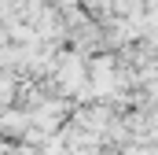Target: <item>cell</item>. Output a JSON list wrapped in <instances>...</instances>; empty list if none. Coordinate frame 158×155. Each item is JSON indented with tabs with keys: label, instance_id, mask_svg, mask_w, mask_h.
Returning a JSON list of instances; mask_svg holds the SVG:
<instances>
[{
	"label": "cell",
	"instance_id": "7a4b0ae2",
	"mask_svg": "<svg viewBox=\"0 0 158 155\" xmlns=\"http://www.w3.org/2000/svg\"><path fill=\"white\" fill-rule=\"evenodd\" d=\"M19 96H22V74H15V70H0V111L19 107Z\"/></svg>",
	"mask_w": 158,
	"mask_h": 155
},
{
	"label": "cell",
	"instance_id": "6da1fadb",
	"mask_svg": "<svg viewBox=\"0 0 158 155\" xmlns=\"http://www.w3.org/2000/svg\"><path fill=\"white\" fill-rule=\"evenodd\" d=\"M52 85H55V92H59V96L77 100L81 92L88 89V59L77 55V52H63V55H59V63H55Z\"/></svg>",
	"mask_w": 158,
	"mask_h": 155
}]
</instances>
